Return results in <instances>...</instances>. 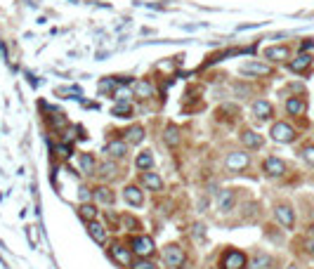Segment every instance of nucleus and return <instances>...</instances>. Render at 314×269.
<instances>
[{
  "label": "nucleus",
  "instance_id": "7ed1b4c3",
  "mask_svg": "<svg viewBox=\"0 0 314 269\" xmlns=\"http://www.w3.org/2000/svg\"><path fill=\"white\" fill-rule=\"evenodd\" d=\"M163 262H165L168 267H182V262H184V251L179 248L177 243L165 246V248H163Z\"/></svg>",
  "mask_w": 314,
  "mask_h": 269
},
{
  "label": "nucleus",
  "instance_id": "f8f14e48",
  "mask_svg": "<svg viewBox=\"0 0 314 269\" xmlns=\"http://www.w3.org/2000/svg\"><path fill=\"white\" fill-rule=\"evenodd\" d=\"M262 54H265V59H272V62H286L288 47L286 45H274V47H267Z\"/></svg>",
  "mask_w": 314,
  "mask_h": 269
},
{
  "label": "nucleus",
  "instance_id": "6e6552de",
  "mask_svg": "<svg viewBox=\"0 0 314 269\" xmlns=\"http://www.w3.org/2000/svg\"><path fill=\"white\" fill-rule=\"evenodd\" d=\"M265 172H267V177H281L286 172V163L277 156H269L265 158Z\"/></svg>",
  "mask_w": 314,
  "mask_h": 269
},
{
  "label": "nucleus",
  "instance_id": "58836bf2",
  "mask_svg": "<svg viewBox=\"0 0 314 269\" xmlns=\"http://www.w3.org/2000/svg\"><path fill=\"white\" fill-rule=\"evenodd\" d=\"M310 47H314V40H305L303 43V50H310Z\"/></svg>",
  "mask_w": 314,
  "mask_h": 269
},
{
  "label": "nucleus",
  "instance_id": "f3484780",
  "mask_svg": "<svg viewBox=\"0 0 314 269\" xmlns=\"http://www.w3.org/2000/svg\"><path fill=\"white\" fill-rule=\"evenodd\" d=\"M135 97L137 99H149V97H154V85H152V81H137L135 83Z\"/></svg>",
  "mask_w": 314,
  "mask_h": 269
},
{
  "label": "nucleus",
  "instance_id": "7c9ffc66",
  "mask_svg": "<svg viewBox=\"0 0 314 269\" xmlns=\"http://www.w3.org/2000/svg\"><path fill=\"white\" fill-rule=\"evenodd\" d=\"M303 158H305L310 165H314V144H307V146H303Z\"/></svg>",
  "mask_w": 314,
  "mask_h": 269
},
{
  "label": "nucleus",
  "instance_id": "6ab92c4d",
  "mask_svg": "<svg viewBox=\"0 0 314 269\" xmlns=\"http://www.w3.org/2000/svg\"><path fill=\"white\" fill-rule=\"evenodd\" d=\"M88 234L92 236L95 243H104L107 241V227L99 222H88Z\"/></svg>",
  "mask_w": 314,
  "mask_h": 269
},
{
  "label": "nucleus",
  "instance_id": "cd10ccee",
  "mask_svg": "<svg viewBox=\"0 0 314 269\" xmlns=\"http://www.w3.org/2000/svg\"><path fill=\"white\" fill-rule=\"evenodd\" d=\"M234 206V191H222L220 194V210L222 213H229Z\"/></svg>",
  "mask_w": 314,
  "mask_h": 269
},
{
  "label": "nucleus",
  "instance_id": "4c0bfd02",
  "mask_svg": "<svg viewBox=\"0 0 314 269\" xmlns=\"http://www.w3.org/2000/svg\"><path fill=\"white\" fill-rule=\"evenodd\" d=\"M305 248H307V251H310V253H312V255H314V239H310V241L305 243Z\"/></svg>",
  "mask_w": 314,
  "mask_h": 269
},
{
  "label": "nucleus",
  "instance_id": "39448f33",
  "mask_svg": "<svg viewBox=\"0 0 314 269\" xmlns=\"http://www.w3.org/2000/svg\"><path fill=\"white\" fill-rule=\"evenodd\" d=\"M248 163H251L248 153L232 151L227 158H224V168H227V170H232V172H239V170H243V168H248Z\"/></svg>",
  "mask_w": 314,
  "mask_h": 269
},
{
  "label": "nucleus",
  "instance_id": "aec40b11",
  "mask_svg": "<svg viewBox=\"0 0 314 269\" xmlns=\"http://www.w3.org/2000/svg\"><path fill=\"white\" fill-rule=\"evenodd\" d=\"M104 153H107L109 158H126L128 144H126V142H111V144H107Z\"/></svg>",
  "mask_w": 314,
  "mask_h": 269
},
{
  "label": "nucleus",
  "instance_id": "f03ea898",
  "mask_svg": "<svg viewBox=\"0 0 314 269\" xmlns=\"http://www.w3.org/2000/svg\"><path fill=\"white\" fill-rule=\"evenodd\" d=\"M269 134H272V139H274V142H279V144H291L298 137L296 130L288 126V123H274V126H272V130H269Z\"/></svg>",
  "mask_w": 314,
  "mask_h": 269
},
{
  "label": "nucleus",
  "instance_id": "f257e3e1",
  "mask_svg": "<svg viewBox=\"0 0 314 269\" xmlns=\"http://www.w3.org/2000/svg\"><path fill=\"white\" fill-rule=\"evenodd\" d=\"M246 255L241 251H236V248H229V251L222 255V260H220V269H243L246 267Z\"/></svg>",
  "mask_w": 314,
  "mask_h": 269
},
{
  "label": "nucleus",
  "instance_id": "423d86ee",
  "mask_svg": "<svg viewBox=\"0 0 314 269\" xmlns=\"http://www.w3.org/2000/svg\"><path fill=\"white\" fill-rule=\"evenodd\" d=\"M274 217H277V222L284 227V229H293V224H296V213H293V208L286 206V203H281V206L274 208Z\"/></svg>",
  "mask_w": 314,
  "mask_h": 269
},
{
  "label": "nucleus",
  "instance_id": "dca6fc26",
  "mask_svg": "<svg viewBox=\"0 0 314 269\" xmlns=\"http://www.w3.org/2000/svg\"><path fill=\"white\" fill-rule=\"evenodd\" d=\"M78 163H81V170L85 172V175H95V172H97V161H95L92 153L83 151L81 156H78Z\"/></svg>",
  "mask_w": 314,
  "mask_h": 269
},
{
  "label": "nucleus",
  "instance_id": "1a4fd4ad",
  "mask_svg": "<svg viewBox=\"0 0 314 269\" xmlns=\"http://www.w3.org/2000/svg\"><path fill=\"white\" fill-rule=\"evenodd\" d=\"M111 258L121 265V267H130V260H133V251L130 248H126V246H121V243H116L114 248H111Z\"/></svg>",
  "mask_w": 314,
  "mask_h": 269
},
{
  "label": "nucleus",
  "instance_id": "412c9836",
  "mask_svg": "<svg viewBox=\"0 0 314 269\" xmlns=\"http://www.w3.org/2000/svg\"><path fill=\"white\" fill-rule=\"evenodd\" d=\"M305 109H307V104H305V99L303 97H291L286 102V111L291 114V116H303Z\"/></svg>",
  "mask_w": 314,
  "mask_h": 269
},
{
  "label": "nucleus",
  "instance_id": "9d476101",
  "mask_svg": "<svg viewBox=\"0 0 314 269\" xmlns=\"http://www.w3.org/2000/svg\"><path fill=\"white\" fill-rule=\"evenodd\" d=\"M241 73L243 76H269L272 69L267 64H260V62H246L241 64Z\"/></svg>",
  "mask_w": 314,
  "mask_h": 269
},
{
  "label": "nucleus",
  "instance_id": "2f4dec72",
  "mask_svg": "<svg viewBox=\"0 0 314 269\" xmlns=\"http://www.w3.org/2000/svg\"><path fill=\"white\" fill-rule=\"evenodd\" d=\"M50 123H52L54 128H64V126H66V118H64L62 114H52V118H50Z\"/></svg>",
  "mask_w": 314,
  "mask_h": 269
},
{
  "label": "nucleus",
  "instance_id": "9b49d317",
  "mask_svg": "<svg viewBox=\"0 0 314 269\" xmlns=\"http://www.w3.org/2000/svg\"><path fill=\"white\" fill-rule=\"evenodd\" d=\"M253 114L260 121H269L272 114H274V109H272V104H269L267 99H258V102H253Z\"/></svg>",
  "mask_w": 314,
  "mask_h": 269
},
{
  "label": "nucleus",
  "instance_id": "ea45409f",
  "mask_svg": "<svg viewBox=\"0 0 314 269\" xmlns=\"http://www.w3.org/2000/svg\"><path fill=\"white\" fill-rule=\"evenodd\" d=\"M310 236H312V239H314V224H312V227H310Z\"/></svg>",
  "mask_w": 314,
  "mask_h": 269
},
{
  "label": "nucleus",
  "instance_id": "20e7f679",
  "mask_svg": "<svg viewBox=\"0 0 314 269\" xmlns=\"http://www.w3.org/2000/svg\"><path fill=\"white\" fill-rule=\"evenodd\" d=\"M130 251L135 255H140V258H149L154 253V241L149 236H133V241H130Z\"/></svg>",
  "mask_w": 314,
  "mask_h": 269
},
{
  "label": "nucleus",
  "instance_id": "ddd939ff",
  "mask_svg": "<svg viewBox=\"0 0 314 269\" xmlns=\"http://www.w3.org/2000/svg\"><path fill=\"white\" fill-rule=\"evenodd\" d=\"M288 66H291V71H293V73H305L307 69L312 66V54H305V52L298 54V57L288 64Z\"/></svg>",
  "mask_w": 314,
  "mask_h": 269
},
{
  "label": "nucleus",
  "instance_id": "a878e982",
  "mask_svg": "<svg viewBox=\"0 0 314 269\" xmlns=\"http://www.w3.org/2000/svg\"><path fill=\"white\" fill-rule=\"evenodd\" d=\"M128 142L130 144H142L144 142V128L142 126H133L128 130Z\"/></svg>",
  "mask_w": 314,
  "mask_h": 269
},
{
  "label": "nucleus",
  "instance_id": "c85d7f7f",
  "mask_svg": "<svg viewBox=\"0 0 314 269\" xmlns=\"http://www.w3.org/2000/svg\"><path fill=\"white\" fill-rule=\"evenodd\" d=\"M269 255H265V253H258L255 258H253V262H251V269H262V267H267L269 265Z\"/></svg>",
  "mask_w": 314,
  "mask_h": 269
},
{
  "label": "nucleus",
  "instance_id": "4468645a",
  "mask_svg": "<svg viewBox=\"0 0 314 269\" xmlns=\"http://www.w3.org/2000/svg\"><path fill=\"white\" fill-rule=\"evenodd\" d=\"M241 142H243V146H248V149H260L262 144H265V139H262V134L253 133V130H243Z\"/></svg>",
  "mask_w": 314,
  "mask_h": 269
},
{
  "label": "nucleus",
  "instance_id": "4be33fe9",
  "mask_svg": "<svg viewBox=\"0 0 314 269\" xmlns=\"http://www.w3.org/2000/svg\"><path fill=\"white\" fill-rule=\"evenodd\" d=\"M163 142H165V146L175 149V146L182 142V134H179L177 128H175V126H168V128H165V133H163Z\"/></svg>",
  "mask_w": 314,
  "mask_h": 269
},
{
  "label": "nucleus",
  "instance_id": "a19ab883",
  "mask_svg": "<svg viewBox=\"0 0 314 269\" xmlns=\"http://www.w3.org/2000/svg\"><path fill=\"white\" fill-rule=\"evenodd\" d=\"M288 269H298V267H296V265H291V267H288Z\"/></svg>",
  "mask_w": 314,
  "mask_h": 269
},
{
  "label": "nucleus",
  "instance_id": "b1692460",
  "mask_svg": "<svg viewBox=\"0 0 314 269\" xmlns=\"http://www.w3.org/2000/svg\"><path fill=\"white\" fill-rule=\"evenodd\" d=\"M135 165H137L140 170H152L154 168V153L152 151H140L137 158H135Z\"/></svg>",
  "mask_w": 314,
  "mask_h": 269
},
{
  "label": "nucleus",
  "instance_id": "e433bc0d",
  "mask_svg": "<svg viewBox=\"0 0 314 269\" xmlns=\"http://www.w3.org/2000/svg\"><path fill=\"white\" fill-rule=\"evenodd\" d=\"M123 222H126V227H137V222H135L133 217H123Z\"/></svg>",
  "mask_w": 314,
  "mask_h": 269
},
{
  "label": "nucleus",
  "instance_id": "c756f323",
  "mask_svg": "<svg viewBox=\"0 0 314 269\" xmlns=\"http://www.w3.org/2000/svg\"><path fill=\"white\" fill-rule=\"evenodd\" d=\"M114 90H116V78H104V81L99 83V92L102 95H109V92L114 95Z\"/></svg>",
  "mask_w": 314,
  "mask_h": 269
},
{
  "label": "nucleus",
  "instance_id": "a211bd4d",
  "mask_svg": "<svg viewBox=\"0 0 314 269\" xmlns=\"http://www.w3.org/2000/svg\"><path fill=\"white\" fill-rule=\"evenodd\" d=\"M97 215H99V210H97L95 203H90V201H88V203H81V206H78V217L85 220V222H95Z\"/></svg>",
  "mask_w": 314,
  "mask_h": 269
},
{
  "label": "nucleus",
  "instance_id": "c9c22d12",
  "mask_svg": "<svg viewBox=\"0 0 314 269\" xmlns=\"http://www.w3.org/2000/svg\"><path fill=\"white\" fill-rule=\"evenodd\" d=\"M57 95H81V90L78 88H59Z\"/></svg>",
  "mask_w": 314,
  "mask_h": 269
},
{
  "label": "nucleus",
  "instance_id": "5701e85b",
  "mask_svg": "<svg viewBox=\"0 0 314 269\" xmlns=\"http://www.w3.org/2000/svg\"><path fill=\"white\" fill-rule=\"evenodd\" d=\"M92 194H95V198H97L99 203H104V206H114V201H116V194H114L109 187H97Z\"/></svg>",
  "mask_w": 314,
  "mask_h": 269
},
{
  "label": "nucleus",
  "instance_id": "473e14b6",
  "mask_svg": "<svg viewBox=\"0 0 314 269\" xmlns=\"http://www.w3.org/2000/svg\"><path fill=\"white\" fill-rule=\"evenodd\" d=\"M69 153H71V146H69V144H59V146H57V156H59V158H69Z\"/></svg>",
  "mask_w": 314,
  "mask_h": 269
},
{
  "label": "nucleus",
  "instance_id": "393cba45",
  "mask_svg": "<svg viewBox=\"0 0 314 269\" xmlns=\"http://www.w3.org/2000/svg\"><path fill=\"white\" fill-rule=\"evenodd\" d=\"M111 114L116 118H130L133 116V107H130V102H118V104H114Z\"/></svg>",
  "mask_w": 314,
  "mask_h": 269
},
{
  "label": "nucleus",
  "instance_id": "72a5a7b5",
  "mask_svg": "<svg viewBox=\"0 0 314 269\" xmlns=\"http://www.w3.org/2000/svg\"><path fill=\"white\" fill-rule=\"evenodd\" d=\"M133 269H156V267H154V265H152L149 260H144V258H142V260H137V262H135V265H133Z\"/></svg>",
  "mask_w": 314,
  "mask_h": 269
},
{
  "label": "nucleus",
  "instance_id": "2eb2a0df",
  "mask_svg": "<svg viewBox=\"0 0 314 269\" xmlns=\"http://www.w3.org/2000/svg\"><path fill=\"white\" fill-rule=\"evenodd\" d=\"M142 184L147 189H152V191H163V179L158 177L156 172H152V170L142 172Z\"/></svg>",
  "mask_w": 314,
  "mask_h": 269
},
{
  "label": "nucleus",
  "instance_id": "f704fd0d",
  "mask_svg": "<svg viewBox=\"0 0 314 269\" xmlns=\"http://www.w3.org/2000/svg\"><path fill=\"white\" fill-rule=\"evenodd\" d=\"M78 196H81L83 203H88L90 198H92V191H90L88 187H81V189H78Z\"/></svg>",
  "mask_w": 314,
  "mask_h": 269
},
{
  "label": "nucleus",
  "instance_id": "0eeeda50",
  "mask_svg": "<svg viewBox=\"0 0 314 269\" xmlns=\"http://www.w3.org/2000/svg\"><path fill=\"white\" fill-rule=\"evenodd\" d=\"M123 201H126L128 206L133 208H140L144 203V194L140 187H135V184H128L126 189H123Z\"/></svg>",
  "mask_w": 314,
  "mask_h": 269
},
{
  "label": "nucleus",
  "instance_id": "bb28decb",
  "mask_svg": "<svg viewBox=\"0 0 314 269\" xmlns=\"http://www.w3.org/2000/svg\"><path fill=\"white\" fill-rule=\"evenodd\" d=\"M116 165H114V163H102V165H99V168H97V175H99V177H102V179H111V177H116Z\"/></svg>",
  "mask_w": 314,
  "mask_h": 269
}]
</instances>
